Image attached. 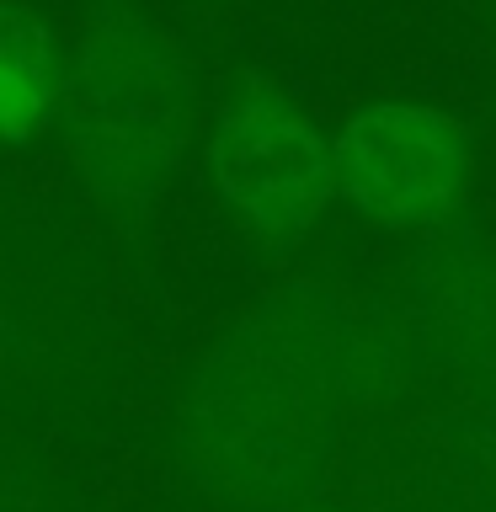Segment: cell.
Returning <instances> with one entry per match:
<instances>
[{"label":"cell","mask_w":496,"mask_h":512,"mask_svg":"<svg viewBox=\"0 0 496 512\" xmlns=\"http://www.w3.org/2000/svg\"><path fill=\"white\" fill-rule=\"evenodd\" d=\"M336 187L379 224H422L448 214L464 182V139L432 107H363L331 144Z\"/></svg>","instance_id":"1"},{"label":"cell","mask_w":496,"mask_h":512,"mask_svg":"<svg viewBox=\"0 0 496 512\" xmlns=\"http://www.w3.org/2000/svg\"><path fill=\"white\" fill-rule=\"evenodd\" d=\"M219 198L267 240H294L326 208L336 171L331 150L304 118L283 107H235L214 128Z\"/></svg>","instance_id":"2"},{"label":"cell","mask_w":496,"mask_h":512,"mask_svg":"<svg viewBox=\"0 0 496 512\" xmlns=\"http://www.w3.org/2000/svg\"><path fill=\"white\" fill-rule=\"evenodd\" d=\"M80 123L91 128V150L102 155V166L118 176H134L166 139V86L155 59L128 43V32L102 38L80 70Z\"/></svg>","instance_id":"3"},{"label":"cell","mask_w":496,"mask_h":512,"mask_svg":"<svg viewBox=\"0 0 496 512\" xmlns=\"http://www.w3.org/2000/svg\"><path fill=\"white\" fill-rule=\"evenodd\" d=\"M54 102V59L48 32L0 0V139H27Z\"/></svg>","instance_id":"4"}]
</instances>
